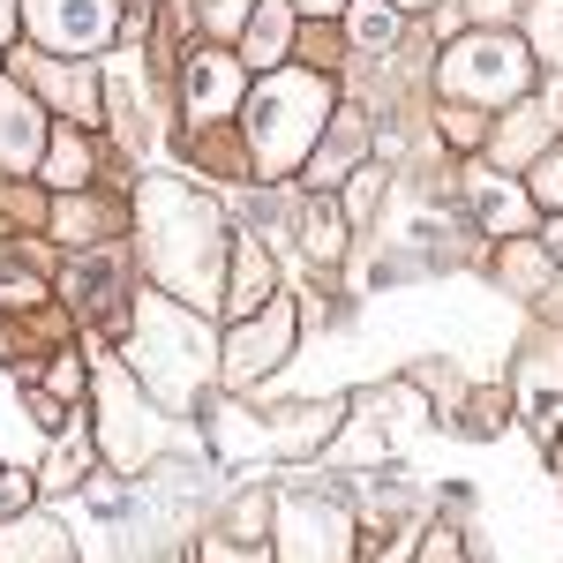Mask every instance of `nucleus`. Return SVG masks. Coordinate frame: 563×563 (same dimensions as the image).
I'll return each instance as SVG.
<instances>
[{"instance_id": "26", "label": "nucleus", "mask_w": 563, "mask_h": 563, "mask_svg": "<svg viewBox=\"0 0 563 563\" xmlns=\"http://www.w3.org/2000/svg\"><path fill=\"white\" fill-rule=\"evenodd\" d=\"M474 8H481V15H504V8H511V0H474Z\"/></svg>"}, {"instance_id": "20", "label": "nucleus", "mask_w": 563, "mask_h": 563, "mask_svg": "<svg viewBox=\"0 0 563 563\" xmlns=\"http://www.w3.org/2000/svg\"><path fill=\"white\" fill-rule=\"evenodd\" d=\"M23 504H31V474L0 466V511H23Z\"/></svg>"}, {"instance_id": "19", "label": "nucleus", "mask_w": 563, "mask_h": 563, "mask_svg": "<svg viewBox=\"0 0 563 563\" xmlns=\"http://www.w3.org/2000/svg\"><path fill=\"white\" fill-rule=\"evenodd\" d=\"M0 294H15V301H38V278H31L23 263H8V256H0Z\"/></svg>"}, {"instance_id": "15", "label": "nucleus", "mask_w": 563, "mask_h": 563, "mask_svg": "<svg viewBox=\"0 0 563 563\" xmlns=\"http://www.w3.org/2000/svg\"><path fill=\"white\" fill-rule=\"evenodd\" d=\"M301 241H308V256H339V249H346V241H339V211H331V203H323V196H316V203H308L301 211Z\"/></svg>"}, {"instance_id": "2", "label": "nucleus", "mask_w": 563, "mask_h": 563, "mask_svg": "<svg viewBox=\"0 0 563 563\" xmlns=\"http://www.w3.org/2000/svg\"><path fill=\"white\" fill-rule=\"evenodd\" d=\"M143 346H135V361H143V376L166 390V398H188V384H196V368L211 361V346H203V331L180 316L174 301H151L143 308V331H135Z\"/></svg>"}, {"instance_id": "3", "label": "nucleus", "mask_w": 563, "mask_h": 563, "mask_svg": "<svg viewBox=\"0 0 563 563\" xmlns=\"http://www.w3.org/2000/svg\"><path fill=\"white\" fill-rule=\"evenodd\" d=\"M443 90L459 98H519L526 90V53L511 38H466L443 60Z\"/></svg>"}, {"instance_id": "1", "label": "nucleus", "mask_w": 563, "mask_h": 563, "mask_svg": "<svg viewBox=\"0 0 563 563\" xmlns=\"http://www.w3.org/2000/svg\"><path fill=\"white\" fill-rule=\"evenodd\" d=\"M249 113H256V121H249L256 166L263 174H294L308 158V143H316V129H323V113H331V84H323V76H271Z\"/></svg>"}, {"instance_id": "24", "label": "nucleus", "mask_w": 563, "mask_h": 563, "mask_svg": "<svg viewBox=\"0 0 563 563\" xmlns=\"http://www.w3.org/2000/svg\"><path fill=\"white\" fill-rule=\"evenodd\" d=\"M8 31H15V0H0V38H8Z\"/></svg>"}, {"instance_id": "7", "label": "nucleus", "mask_w": 563, "mask_h": 563, "mask_svg": "<svg viewBox=\"0 0 563 563\" xmlns=\"http://www.w3.org/2000/svg\"><path fill=\"white\" fill-rule=\"evenodd\" d=\"M286 339H294V308L286 301H271V308H256V323L233 339V376H263V368H278V353H286Z\"/></svg>"}, {"instance_id": "5", "label": "nucleus", "mask_w": 563, "mask_h": 563, "mask_svg": "<svg viewBox=\"0 0 563 563\" xmlns=\"http://www.w3.org/2000/svg\"><path fill=\"white\" fill-rule=\"evenodd\" d=\"M286 563H346V526L323 504H286Z\"/></svg>"}, {"instance_id": "4", "label": "nucleus", "mask_w": 563, "mask_h": 563, "mask_svg": "<svg viewBox=\"0 0 563 563\" xmlns=\"http://www.w3.org/2000/svg\"><path fill=\"white\" fill-rule=\"evenodd\" d=\"M166 211H174V225L158 233V271L174 278V286H188V271L196 278H211V203H196V196H180V188H151Z\"/></svg>"}, {"instance_id": "18", "label": "nucleus", "mask_w": 563, "mask_h": 563, "mask_svg": "<svg viewBox=\"0 0 563 563\" xmlns=\"http://www.w3.org/2000/svg\"><path fill=\"white\" fill-rule=\"evenodd\" d=\"M84 174H90V151L84 143H60V151H53V180H60V188H84Z\"/></svg>"}, {"instance_id": "27", "label": "nucleus", "mask_w": 563, "mask_h": 563, "mask_svg": "<svg viewBox=\"0 0 563 563\" xmlns=\"http://www.w3.org/2000/svg\"><path fill=\"white\" fill-rule=\"evenodd\" d=\"M556 256H563V225H556Z\"/></svg>"}, {"instance_id": "8", "label": "nucleus", "mask_w": 563, "mask_h": 563, "mask_svg": "<svg viewBox=\"0 0 563 563\" xmlns=\"http://www.w3.org/2000/svg\"><path fill=\"white\" fill-rule=\"evenodd\" d=\"M233 98H241V60L196 53V60H188V121H218Z\"/></svg>"}, {"instance_id": "9", "label": "nucleus", "mask_w": 563, "mask_h": 563, "mask_svg": "<svg viewBox=\"0 0 563 563\" xmlns=\"http://www.w3.org/2000/svg\"><path fill=\"white\" fill-rule=\"evenodd\" d=\"M113 23L106 0H38V38L45 45H98Z\"/></svg>"}, {"instance_id": "13", "label": "nucleus", "mask_w": 563, "mask_h": 563, "mask_svg": "<svg viewBox=\"0 0 563 563\" xmlns=\"http://www.w3.org/2000/svg\"><path fill=\"white\" fill-rule=\"evenodd\" d=\"M474 211L488 218L496 233H519V225H526V196H511L496 174H481V180H474Z\"/></svg>"}, {"instance_id": "23", "label": "nucleus", "mask_w": 563, "mask_h": 563, "mask_svg": "<svg viewBox=\"0 0 563 563\" xmlns=\"http://www.w3.org/2000/svg\"><path fill=\"white\" fill-rule=\"evenodd\" d=\"M421 563H459V549H451V541L435 533V541H429V556H421Z\"/></svg>"}, {"instance_id": "6", "label": "nucleus", "mask_w": 563, "mask_h": 563, "mask_svg": "<svg viewBox=\"0 0 563 563\" xmlns=\"http://www.w3.org/2000/svg\"><path fill=\"white\" fill-rule=\"evenodd\" d=\"M519 398H526V421H533V435L549 443V435L563 429V353H526Z\"/></svg>"}, {"instance_id": "10", "label": "nucleus", "mask_w": 563, "mask_h": 563, "mask_svg": "<svg viewBox=\"0 0 563 563\" xmlns=\"http://www.w3.org/2000/svg\"><path fill=\"white\" fill-rule=\"evenodd\" d=\"M121 278H129V263L113 256V249H90V256L68 263V301L84 308V316H106L113 294H121Z\"/></svg>"}, {"instance_id": "14", "label": "nucleus", "mask_w": 563, "mask_h": 563, "mask_svg": "<svg viewBox=\"0 0 563 563\" xmlns=\"http://www.w3.org/2000/svg\"><path fill=\"white\" fill-rule=\"evenodd\" d=\"M286 31H294L286 23V0H263L256 23H249V60H278L286 53Z\"/></svg>"}, {"instance_id": "25", "label": "nucleus", "mask_w": 563, "mask_h": 563, "mask_svg": "<svg viewBox=\"0 0 563 563\" xmlns=\"http://www.w3.org/2000/svg\"><path fill=\"white\" fill-rule=\"evenodd\" d=\"M308 15H331V8H346V0H301Z\"/></svg>"}, {"instance_id": "11", "label": "nucleus", "mask_w": 563, "mask_h": 563, "mask_svg": "<svg viewBox=\"0 0 563 563\" xmlns=\"http://www.w3.org/2000/svg\"><path fill=\"white\" fill-rule=\"evenodd\" d=\"M38 143H45V135H38V106H31L15 84H0V166L23 174V166L38 158Z\"/></svg>"}, {"instance_id": "12", "label": "nucleus", "mask_w": 563, "mask_h": 563, "mask_svg": "<svg viewBox=\"0 0 563 563\" xmlns=\"http://www.w3.org/2000/svg\"><path fill=\"white\" fill-rule=\"evenodd\" d=\"M233 308L241 316H256V308H271V256H263L256 241L233 256Z\"/></svg>"}, {"instance_id": "16", "label": "nucleus", "mask_w": 563, "mask_h": 563, "mask_svg": "<svg viewBox=\"0 0 563 563\" xmlns=\"http://www.w3.org/2000/svg\"><path fill=\"white\" fill-rule=\"evenodd\" d=\"M353 38H361V45H390V38H398L390 0H353Z\"/></svg>"}, {"instance_id": "21", "label": "nucleus", "mask_w": 563, "mask_h": 563, "mask_svg": "<svg viewBox=\"0 0 563 563\" xmlns=\"http://www.w3.org/2000/svg\"><path fill=\"white\" fill-rule=\"evenodd\" d=\"M533 188H541V203H563V158H541L533 166Z\"/></svg>"}, {"instance_id": "17", "label": "nucleus", "mask_w": 563, "mask_h": 563, "mask_svg": "<svg viewBox=\"0 0 563 563\" xmlns=\"http://www.w3.org/2000/svg\"><path fill=\"white\" fill-rule=\"evenodd\" d=\"M533 45L563 60V0H533Z\"/></svg>"}, {"instance_id": "22", "label": "nucleus", "mask_w": 563, "mask_h": 563, "mask_svg": "<svg viewBox=\"0 0 563 563\" xmlns=\"http://www.w3.org/2000/svg\"><path fill=\"white\" fill-rule=\"evenodd\" d=\"M384 196V174H353V211H368Z\"/></svg>"}]
</instances>
